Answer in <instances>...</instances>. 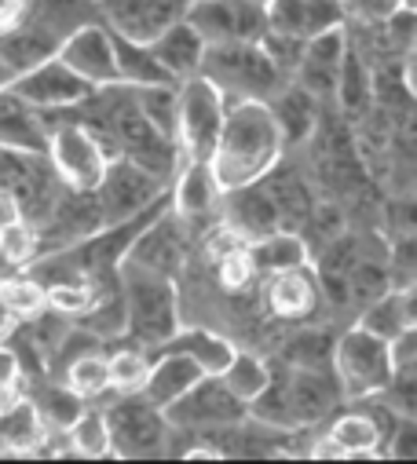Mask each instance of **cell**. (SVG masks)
<instances>
[{"label":"cell","instance_id":"5bb4252c","mask_svg":"<svg viewBox=\"0 0 417 464\" xmlns=\"http://www.w3.org/2000/svg\"><path fill=\"white\" fill-rule=\"evenodd\" d=\"M344 55H348V34H344V26L311 34L304 41V55H300V66L293 73V84H300L311 99H319V102L334 99V88H337Z\"/></svg>","mask_w":417,"mask_h":464},{"label":"cell","instance_id":"60d3db41","mask_svg":"<svg viewBox=\"0 0 417 464\" xmlns=\"http://www.w3.org/2000/svg\"><path fill=\"white\" fill-rule=\"evenodd\" d=\"M304 41H307V37L264 30V37H260L257 44H260V52L267 55V63L275 66V73H278L282 81H293V73H296V66H300V55H304Z\"/></svg>","mask_w":417,"mask_h":464},{"label":"cell","instance_id":"d6986e66","mask_svg":"<svg viewBox=\"0 0 417 464\" xmlns=\"http://www.w3.org/2000/svg\"><path fill=\"white\" fill-rule=\"evenodd\" d=\"M267 102H271V113H275V121H278V132H282L286 150L289 147H300V143H307L311 136H315V129H319V99H311L300 84L286 81Z\"/></svg>","mask_w":417,"mask_h":464},{"label":"cell","instance_id":"f546056e","mask_svg":"<svg viewBox=\"0 0 417 464\" xmlns=\"http://www.w3.org/2000/svg\"><path fill=\"white\" fill-rule=\"evenodd\" d=\"M114 59H118V77L129 88H140V84H176L158 66V59L150 55V44H140V41H129V37L114 34Z\"/></svg>","mask_w":417,"mask_h":464},{"label":"cell","instance_id":"52a82bcc","mask_svg":"<svg viewBox=\"0 0 417 464\" xmlns=\"http://www.w3.org/2000/svg\"><path fill=\"white\" fill-rule=\"evenodd\" d=\"M107 431H111V457H165L169 450V420L165 410L147 402L140 392L136 395H118L107 410Z\"/></svg>","mask_w":417,"mask_h":464},{"label":"cell","instance_id":"f35d334b","mask_svg":"<svg viewBox=\"0 0 417 464\" xmlns=\"http://www.w3.org/2000/svg\"><path fill=\"white\" fill-rule=\"evenodd\" d=\"M0 300L8 304V311L19 322H26L48 307V293L34 275H5L0 278Z\"/></svg>","mask_w":417,"mask_h":464},{"label":"cell","instance_id":"2e32d148","mask_svg":"<svg viewBox=\"0 0 417 464\" xmlns=\"http://www.w3.org/2000/svg\"><path fill=\"white\" fill-rule=\"evenodd\" d=\"M286 392H289L296 428L319 424L323 417H330L344 402L334 370H293V366H286Z\"/></svg>","mask_w":417,"mask_h":464},{"label":"cell","instance_id":"7bdbcfd3","mask_svg":"<svg viewBox=\"0 0 417 464\" xmlns=\"http://www.w3.org/2000/svg\"><path fill=\"white\" fill-rule=\"evenodd\" d=\"M217 278L228 293H246L253 282H257V267H253V256L246 246H235L228 253L217 256Z\"/></svg>","mask_w":417,"mask_h":464},{"label":"cell","instance_id":"8fae6325","mask_svg":"<svg viewBox=\"0 0 417 464\" xmlns=\"http://www.w3.org/2000/svg\"><path fill=\"white\" fill-rule=\"evenodd\" d=\"M84 84L92 88H107V84H121L118 77V59H114V34L102 23H84L77 26L70 37H63L59 52H55Z\"/></svg>","mask_w":417,"mask_h":464},{"label":"cell","instance_id":"7c38bea8","mask_svg":"<svg viewBox=\"0 0 417 464\" xmlns=\"http://www.w3.org/2000/svg\"><path fill=\"white\" fill-rule=\"evenodd\" d=\"M121 260H132V264H143V267H150L158 275L176 278L183 260H187V223L165 205L132 238V246H129V253Z\"/></svg>","mask_w":417,"mask_h":464},{"label":"cell","instance_id":"ee69618b","mask_svg":"<svg viewBox=\"0 0 417 464\" xmlns=\"http://www.w3.org/2000/svg\"><path fill=\"white\" fill-rule=\"evenodd\" d=\"M264 19H267V30H275V34L307 37L304 34V0H264Z\"/></svg>","mask_w":417,"mask_h":464},{"label":"cell","instance_id":"ab89813d","mask_svg":"<svg viewBox=\"0 0 417 464\" xmlns=\"http://www.w3.org/2000/svg\"><path fill=\"white\" fill-rule=\"evenodd\" d=\"M334 95L341 99V106L348 110V113H366L370 110V99H373V84H370V73H366V66L352 55V48H348V55H344V66H341V77H337V88H334Z\"/></svg>","mask_w":417,"mask_h":464},{"label":"cell","instance_id":"b9f144b4","mask_svg":"<svg viewBox=\"0 0 417 464\" xmlns=\"http://www.w3.org/2000/svg\"><path fill=\"white\" fill-rule=\"evenodd\" d=\"M0 253H5V260L15 271L34 264L37 260V227L30 219H19V223L5 227V230H0Z\"/></svg>","mask_w":417,"mask_h":464},{"label":"cell","instance_id":"6da1fadb","mask_svg":"<svg viewBox=\"0 0 417 464\" xmlns=\"http://www.w3.org/2000/svg\"><path fill=\"white\" fill-rule=\"evenodd\" d=\"M282 154H286V143L267 99L228 102L217 147L208 154V169H213L220 194L264 179L282 161Z\"/></svg>","mask_w":417,"mask_h":464},{"label":"cell","instance_id":"e575fe53","mask_svg":"<svg viewBox=\"0 0 417 464\" xmlns=\"http://www.w3.org/2000/svg\"><path fill=\"white\" fill-rule=\"evenodd\" d=\"M59 381L81 395L84 402L88 399H102L111 392V377H107V359H102V352H84L77 355L73 362H66V370L59 373Z\"/></svg>","mask_w":417,"mask_h":464},{"label":"cell","instance_id":"9c48e42d","mask_svg":"<svg viewBox=\"0 0 417 464\" xmlns=\"http://www.w3.org/2000/svg\"><path fill=\"white\" fill-rule=\"evenodd\" d=\"M242 417H246V402L217 373H205L172 406H165V420L183 431H213V428L235 424Z\"/></svg>","mask_w":417,"mask_h":464},{"label":"cell","instance_id":"8992f818","mask_svg":"<svg viewBox=\"0 0 417 464\" xmlns=\"http://www.w3.org/2000/svg\"><path fill=\"white\" fill-rule=\"evenodd\" d=\"M44 161L66 190H95L111 158H107V150H102V143L73 118L70 106H66L63 121L48 132Z\"/></svg>","mask_w":417,"mask_h":464},{"label":"cell","instance_id":"8d00e7d4","mask_svg":"<svg viewBox=\"0 0 417 464\" xmlns=\"http://www.w3.org/2000/svg\"><path fill=\"white\" fill-rule=\"evenodd\" d=\"M220 381H224L242 402H249V399H257V395L264 392V384L271 381V366H267L260 355L238 352V347H235V355H231V362L224 366Z\"/></svg>","mask_w":417,"mask_h":464},{"label":"cell","instance_id":"ba28073f","mask_svg":"<svg viewBox=\"0 0 417 464\" xmlns=\"http://www.w3.org/2000/svg\"><path fill=\"white\" fill-rule=\"evenodd\" d=\"M165 194H169V183L158 179L154 172H147L143 165L129 161V158H111L99 187L92 190V198L99 205V216H102V227L132 219L136 212H143L147 205H154Z\"/></svg>","mask_w":417,"mask_h":464},{"label":"cell","instance_id":"5b68a950","mask_svg":"<svg viewBox=\"0 0 417 464\" xmlns=\"http://www.w3.org/2000/svg\"><path fill=\"white\" fill-rule=\"evenodd\" d=\"M334 377L341 384L344 402L381 395L384 384L392 381V355L388 340L352 325L341 336H334Z\"/></svg>","mask_w":417,"mask_h":464},{"label":"cell","instance_id":"ffe728a7","mask_svg":"<svg viewBox=\"0 0 417 464\" xmlns=\"http://www.w3.org/2000/svg\"><path fill=\"white\" fill-rule=\"evenodd\" d=\"M44 129L41 113L19 99L12 88H0V147L5 150H23V154H44Z\"/></svg>","mask_w":417,"mask_h":464},{"label":"cell","instance_id":"836d02e7","mask_svg":"<svg viewBox=\"0 0 417 464\" xmlns=\"http://www.w3.org/2000/svg\"><path fill=\"white\" fill-rule=\"evenodd\" d=\"M30 399H34L41 420L48 424V431H66V428L73 424V417L84 410V399L73 395L63 381H44V384H37V388L30 392Z\"/></svg>","mask_w":417,"mask_h":464},{"label":"cell","instance_id":"d4e9b609","mask_svg":"<svg viewBox=\"0 0 417 464\" xmlns=\"http://www.w3.org/2000/svg\"><path fill=\"white\" fill-rule=\"evenodd\" d=\"M246 249H249V256H253L257 275H278V271L311 264V246H307V238L296 235V230H286V227H275L271 235L246 242Z\"/></svg>","mask_w":417,"mask_h":464},{"label":"cell","instance_id":"7dc6e473","mask_svg":"<svg viewBox=\"0 0 417 464\" xmlns=\"http://www.w3.org/2000/svg\"><path fill=\"white\" fill-rule=\"evenodd\" d=\"M23 377V366H19V355L12 352V347L0 340V388L5 384H15Z\"/></svg>","mask_w":417,"mask_h":464},{"label":"cell","instance_id":"c3c4849f","mask_svg":"<svg viewBox=\"0 0 417 464\" xmlns=\"http://www.w3.org/2000/svg\"><path fill=\"white\" fill-rule=\"evenodd\" d=\"M19 219H23V205H19V198H15L12 190L0 187V230L12 227V223H19Z\"/></svg>","mask_w":417,"mask_h":464},{"label":"cell","instance_id":"e0dca14e","mask_svg":"<svg viewBox=\"0 0 417 464\" xmlns=\"http://www.w3.org/2000/svg\"><path fill=\"white\" fill-rule=\"evenodd\" d=\"M169 208L183 219V223H198L208 219L220 208V187L213 179L208 161L198 158H183L172 183H169Z\"/></svg>","mask_w":417,"mask_h":464},{"label":"cell","instance_id":"d590c367","mask_svg":"<svg viewBox=\"0 0 417 464\" xmlns=\"http://www.w3.org/2000/svg\"><path fill=\"white\" fill-rule=\"evenodd\" d=\"M132 99L150 129L176 143V84H140L132 88Z\"/></svg>","mask_w":417,"mask_h":464},{"label":"cell","instance_id":"30bf717a","mask_svg":"<svg viewBox=\"0 0 417 464\" xmlns=\"http://www.w3.org/2000/svg\"><path fill=\"white\" fill-rule=\"evenodd\" d=\"M190 0H95L99 23L118 37L150 44L161 30L183 19Z\"/></svg>","mask_w":417,"mask_h":464},{"label":"cell","instance_id":"f907efd6","mask_svg":"<svg viewBox=\"0 0 417 464\" xmlns=\"http://www.w3.org/2000/svg\"><path fill=\"white\" fill-rule=\"evenodd\" d=\"M19 329V318L8 311V304L0 300V340H12V333Z\"/></svg>","mask_w":417,"mask_h":464},{"label":"cell","instance_id":"9a60e30c","mask_svg":"<svg viewBox=\"0 0 417 464\" xmlns=\"http://www.w3.org/2000/svg\"><path fill=\"white\" fill-rule=\"evenodd\" d=\"M217 212H220V219L235 230L242 242L264 238V235H271L275 227H282V216H278V208H275L264 179L246 183V187H235V190H224Z\"/></svg>","mask_w":417,"mask_h":464},{"label":"cell","instance_id":"f1b7e54d","mask_svg":"<svg viewBox=\"0 0 417 464\" xmlns=\"http://www.w3.org/2000/svg\"><path fill=\"white\" fill-rule=\"evenodd\" d=\"M326 435L341 446L344 460H373V457H381L377 428H373V420L363 410H348V413L334 417V424L326 428Z\"/></svg>","mask_w":417,"mask_h":464},{"label":"cell","instance_id":"cb8c5ba5","mask_svg":"<svg viewBox=\"0 0 417 464\" xmlns=\"http://www.w3.org/2000/svg\"><path fill=\"white\" fill-rule=\"evenodd\" d=\"M48 435L52 431L26 392L12 406L0 410V453H37L48 442Z\"/></svg>","mask_w":417,"mask_h":464},{"label":"cell","instance_id":"277c9868","mask_svg":"<svg viewBox=\"0 0 417 464\" xmlns=\"http://www.w3.org/2000/svg\"><path fill=\"white\" fill-rule=\"evenodd\" d=\"M224 110H228L224 92L213 81H205L201 73L176 81V147H179V158L208 161V154L217 147V136H220V125H224Z\"/></svg>","mask_w":417,"mask_h":464},{"label":"cell","instance_id":"3957f363","mask_svg":"<svg viewBox=\"0 0 417 464\" xmlns=\"http://www.w3.org/2000/svg\"><path fill=\"white\" fill-rule=\"evenodd\" d=\"M205 81H213L228 102L235 99H271L286 81L275 73L260 44L253 41H220V44H205L201 70Z\"/></svg>","mask_w":417,"mask_h":464},{"label":"cell","instance_id":"681fc988","mask_svg":"<svg viewBox=\"0 0 417 464\" xmlns=\"http://www.w3.org/2000/svg\"><path fill=\"white\" fill-rule=\"evenodd\" d=\"M26 5L30 0H0V34H5L8 26H15V23H23Z\"/></svg>","mask_w":417,"mask_h":464},{"label":"cell","instance_id":"603a6c76","mask_svg":"<svg viewBox=\"0 0 417 464\" xmlns=\"http://www.w3.org/2000/svg\"><path fill=\"white\" fill-rule=\"evenodd\" d=\"M150 55L158 59V66L172 77V81H187L201 70V55H205V41L179 19L169 30H161L150 41Z\"/></svg>","mask_w":417,"mask_h":464},{"label":"cell","instance_id":"484cf974","mask_svg":"<svg viewBox=\"0 0 417 464\" xmlns=\"http://www.w3.org/2000/svg\"><path fill=\"white\" fill-rule=\"evenodd\" d=\"M158 352H183V355H190L205 373H224V366L231 362V355H235V343L228 340V336H220V333H213V329H205V325H179Z\"/></svg>","mask_w":417,"mask_h":464},{"label":"cell","instance_id":"83f0119b","mask_svg":"<svg viewBox=\"0 0 417 464\" xmlns=\"http://www.w3.org/2000/svg\"><path fill=\"white\" fill-rule=\"evenodd\" d=\"M23 19L63 41V37H70L77 26L99 23V12H95V0H30Z\"/></svg>","mask_w":417,"mask_h":464},{"label":"cell","instance_id":"1f68e13d","mask_svg":"<svg viewBox=\"0 0 417 464\" xmlns=\"http://www.w3.org/2000/svg\"><path fill=\"white\" fill-rule=\"evenodd\" d=\"M282 362L293 370H334V336L326 329H300L282 343Z\"/></svg>","mask_w":417,"mask_h":464},{"label":"cell","instance_id":"816d5d0a","mask_svg":"<svg viewBox=\"0 0 417 464\" xmlns=\"http://www.w3.org/2000/svg\"><path fill=\"white\" fill-rule=\"evenodd\" d=\"M8 84H12V73L5 70V63H0V88H8Z\"/></svg>","mask_w":417,"mask_h":464},{"label":"cell","instance_id":"44dd1931","mask_svg":"<svg viewBox=\"0 0 417 464\" xmlns=\"http://www.w3.org/2000/svg\"><path fill=\"white\" fill-rule=\"evenodd\" d=\"M201 377H205V370L190 355H183V352H161L158 359H150V373H147V384H143L140 395L147 402H154L158 410H165V406H172Z\"/></svg>","mask_w":417,"mask_h":464},{"label":"cell","instance_id":"bcb514c9","mask_svg":"<svg viewBox=\"0 0 417 464\" xmlns=\"http://www.w3.org/2000/svg\"><path fill=\"white\" fill-rule=\"evenodd\" d=\"M384 457H395V460L417 457V417H402L399 420V428L392 431V439L384 446Z\"/></svg>","mask_w":417,"mask_h":464},{"label":"cell","instance_id":"74e56055","mask_svg":"<svg viewBox=\"0 0 417 464\" xmlns=\"http://www.w3.org/2000/svg\"><path fill=\"white\" fill-rule=\"evenodd\" d=\"M150 373V355L143 347H118L107 359V377H111V392L114 395H136L143 392Z\"/></svg>","mask_w":417,"mask_h":464},{"label":"cell","instance_id":"7402d4cb","mask_svg":"<svg viewBox=\"0 0 417 464\" xmlns=\"http://www.w3.org/2000/svg\"><path fill=\"white\" fill-rule=\"evenodd\" d=\"M59 44H63L59 37H52L41 26L23 19V23H15V26H8L5 34H0V63H5V70L12 77H19V73L41 66L44 59H52L59 52Z\"/></svg>","mask_w":417,"mask_h":464},{"label":"cell","instance_id":"4dcf8cb0","mask_svg":"<svg viewBox=\"0 0 417 464\" xmlns=\"http://www.w3.org/2000/svg\"><path fill=\"white\" fill-rule=\"evenodd\" d=\"M183 23L205 44L235 41V0H190L183 12Z\"/></svg>","mask_w":417,"mask_h":464},{"label":"cell","instance_id":"d6a6232c","mask_svg":"<svg viewBox=\"0 0 417 464\" xmlns=\"http://www.w3.org/2000/svg\"><path fill=\"white\" fill-rule=\"evenodd\" d=\"M66 435V450L73 457H111V431H107V413L102 410H81L73 417V424L63 431Z\"/></svg>","mask_w":417,"mask_h":464},{"label":"cell","instance_id":"f6af8a7d","mask_svg":"<svg viewBox=\"0 0 417 464\" xmlns=\"http://www.w3.org/2000/svg\"><path fill=\"white\" fill-rule=\"evenodd\" d=\"M344 26V5L341 0H304V34H323Z\"/></svg>","mask_w":417,"mask_h":464},{"label":"cell","instance_id":"4316f807","mask_svg":"<svg viewBox=\"0 0 417 464\" xmlns=\"http://www.w3.org/2000/svg\"><path fill=\"white\" fill-rule=\"evenodd\" d=\"M410 325H413V289L410 285H388L381 296L363 304L359 329H366L381 340H392Z\"/></svg>","mask_w":417,"mask_h":464},{"label":"cell","instance_id":"4fadbf2b","mask_svg":"<svg viewBox=\"0 0 417 464\" xmlns=\"http://www.w3.org/2000/svg\"><path fill=\"white\" fill-rule=\"evenodd\" d=\"M8 88H12L19 99H26L34 110H66V106H77L81 99H88V95L95 92V88L84 84L59 55H52V59H44L41 66H34V70L12 77Z\"/></svg>","mask_w":417,"mask_h":464},{"label":"cell","instance_id":"7a4b0ae2","mask_svg":"<svg viewBox=\"0 0 417 464\" xmlns=\"http://www.w3.org/2000/svg\"><path fill=\"white\" fill-rule=\"evenodd\" d=\"M118 285L125 296V333L132 340L161 347L183 325L176 278L158 275L143 264L121 260L118 264Z\"/></svg>","mask_w":417,"mask_h":464},{"label":"cell","instance_id":"ac0fdd59","mask_svg":"<svg viewBox=\"0 0 417 464\" xmlns=\"http://www.w3.org/2000/svg\"><path fill=\"white\" fill-rule=\"evenodd\" d=\"M319 296L323 293H319V278H315V271H311V264L267 275V285H264V300H267L271 314L286 318V322L307 318L311 311H315Z\"/></svg>","mask_w":417,"mask_h":464}]
</instances>
